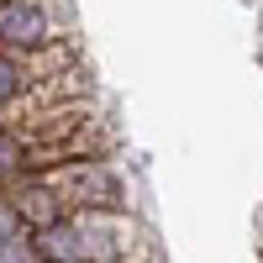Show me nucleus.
<instances>
[{
    "label": "nucleus",
    "mask_w": 263,
    "mask_h": 263,
    "mask_svg": "<svg viewBox=\"0 0 263 263\" xmlns=\"http://www.w3.org/2000/svg\"><path fill=\"white\" fill-rule=\"evenodd\" d=\"M48 179L69 211H126V184L105 158H63Z\"/></svg>",
    "instance_id": "obj_1"
},
{
    "label": "nucleus",
    "mask_w": 263,
    "mask_h": 263,
    "mask_svg": "<svg viewBox=\"0 0 263 263\" xmlns=\"http://www.w3.org/2000/svg\"><path fill=\"white\" fill-rule=\"evenodd\" d=\"M69 6L63 0H0V53H42L63 37Z\"/></svg>",
    "instance_id": "obj_2"
},
{
    "label": "nucleus",
    "mask_w": 263,
    "mask_h": 263,
    "mask_svg": "<svg viewBox=\"0 0 263 263\" xmlns=\"http://www.w3.org/2000/svg\"><path fill=\"white\" fill-rule=\"evenodd\" d=\"M32 95V74H27V58L16 53H0V116L21 111V100Z\"/></svg>",
    "instance_id": "obj_3"
},
{
    "label": "nucleus",
    "mask_w": 263,
    "mask_h": 263,
    "mask_svg": "<svg viewBox=\"0 0 263 263\" xmlns=\"http://www.w3.org/2000/svg\"><path fill=\"white\" fill-rule=\"evenodd\" d=\"M37 263H63V258H37Z\"/></svg>",
    "instance_id": "obj_4"
}]
</instances>
